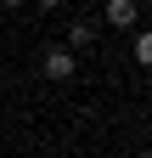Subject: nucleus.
<instances>
[{
    "label": "nucleus",
    "instance_id": "f257e3e1",
    "mask_svg": "<svg viewBox=\"0 0 152 158\" xmlns=\"http://www.w3.org/2000/svg\"><path fill=\"white\" fill-rule=\"evenodd\" d=\"M40 73H45V79H56V85H68V79L79 73V62H73V51H68V45H56V51H45Z\"/></svg>",
    "mask_w": 152,
    "mask_h": 158
},
{
    "label": "nucleus",
    "instance_id": "f03ea898",
    "mask_svg": "<svg viewBox=\"0 0 152 158\" xmlns=\"http://www.w3.org/2000/svg\"><path fill=\"white\" fill-rule=\"evenodd\" d=\"M102 17H107L113 28H130V23L141 17V6H135V0H107V11H102Z\"/></svg>",
    "mask_w": 152,
    "mask_h": 158
},
{
    "label": "nucleus",
    "instance_id": "7ed1b4c3",
    "mask_svg": "<svg viewBox=\"0 0 152 158\" xmlns=\"http://www.w3.org/2000/svg\"><path fill=\"white\" fill-rule=\"evenodd\" d=\"M96 45V23H68V51H85Z\"/></svg>",
    "mask_w": 152,
    "mask_h": 158
},
{
    "label": "nucleus",
    "instance_id": "20e7f679",
    "mask_svg": "<svg viewBox=\"0 0 152 158\" xmlns=\"http://www.w3.org/2000/svg\"><path fill=\"white\" fill-rule=\"evenodd\" d=\"M135 62H141V68L152 62V34H135Z\"/></svg>",
    "mask_w": 152,
    "mask_h": 158
},
{
    "label": "nucleus",
    "instance_id": "39448f33",
    "mask_svg": "<svg viewBox=\"0 0 152 158\" xmlns=\"http://www.w3.org/2000/svg\"><path fill=\"white\" fill-rule=\"evenodd\" d=\"M34 6H45V11H56V6H62V0H34Z\"/></svg>",
    "mask_w": 152,
    "mask_h": 158
},
{
    "label": "nucleus",
    "instance_id": "423d86ee",
    "mask_svg": "<svg viewBox=\"0 0 152 158\" xmlns=\"http://www.w3.org/2000/svg\"><path fill=\"white\" fill-rule=\"evenodd\" d=\"M0 6H6V11H17V6H23V0H0Z\"/></svg>",
    "mask_w": 152,
    "mask_h": 158
}]
</instances>
